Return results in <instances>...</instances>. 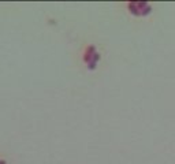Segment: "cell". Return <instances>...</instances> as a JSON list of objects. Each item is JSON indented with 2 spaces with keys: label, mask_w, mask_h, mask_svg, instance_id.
I'll list each match as a JSON object with an SVG mask.
<instances>
[{
  "label": "cell",
  "mask_w": 175,
  "mask_h": 164,
  "mask_svg": "<svg viewBox=\"0 0 175 164\" xmlns=\"http://www.w3.org/2000/svg\"><path fill=\"white\" fill-rule=\"evenodd\" d=\"M0 164H6V161H3V160H0Z\"/></svg>",
  "instance_id": "cell-3"
},
{
  "label": "cell",
  "mask_w": 175,
  "mask_h": 164,
  "mask_svg": "<svg viewBox=\"0 0 175 164\" xmlns=\"http://www.w3.org/2000/svg\"><path fill=\"white\" fill-rule=\"evenodd\" d=\"M127 7L134 15H148L150 13V4L145 1H131L127 4Z\"/></svg>",
  "instance_id": "cell-2"
},
{
  "label": "cell",
  "mask_w": 175,
  "mask_h": 164,
  "mask_svg": "<svg viewBox=\"0 0 175 164\" xmlns=\"http://www.w3.org/2000/svg\"><path fill=\"white\" fill-rule=\"evenodd\" d=\"M83 60H85V63H88V67L90 68V70L96 68L97 62L100 60V55H99V52L96 51V46L95 45L88 46L86 52L83 55Z\"/></svg>",
  "instance_id": "cell-1"
}]
</instances>
